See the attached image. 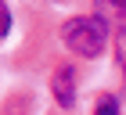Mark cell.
<instances>
[{"mask_svg":"<svg viewBox=\"0 0 126 115\" xmlns=\"http://www.w3.org/2000/svg\"><path fill=\"white\" fill-rule=\"evenodd\" d=\"M112 40H115V65L123 68V83H126V25H119Z\"/></svg>","mask_w":126,"mask_h":115,"instance_id":"3957f363","label":"cell"},{"mask_svg":"<svg viewBox=\"0 0 126 115\" xmlns=\"http://www.w3.org/2000/svg\"><path fill=\"white\" fill-rule=\"evenodd\" d=\"M7 29H11V11H7V4L0 0V40L7 36Z\"/></svg>","mask_w":126,"mask_h":115,"instance_id":"8992f818","label":"cell"},{"mask_svg":"<svg viewBox=\"0 0 126 115\" xmlns=\"http://www.w3.org/2000/svg\"><path fill=\"white\" fill-rule=\"evenodd\" d=\"M50 94L61 108H72L76 104V68L72 65H61L54 76H50Z\"/></svg>","mask_w":126,"mask_h":115,"instance_id":"7a4b0ae2","label":"cell"},{"mask_svg":"<svg viewBox=\"0 0 126 115\" xmlns=\"http://www.w3.org/2000/svg\"><path fill=\"white\" fill-rule=\"evenodd\" d=\"M97 7H101V18L105 14H115V18L126 22V0H97Z\"/></svg>","mask_w":126,"mask_h":115,"instance_id":"277c9868","label":"cell"},{"mask_svg":"<svg viewBox=\"0 0 126 115\" xmlns=\"http://www.w3.org/2000/svg\"><path fill=\"white\" fill-rule=\"evenodd\" d=\"M108 22L101 14H76V18H68L61 25V40H65V47L79 58H97L105 50L108 43Z\"/></svg>","mask_w":126,"mask_h":115,"instance_id":"6da1fadb","label":"cell"},{"mask_svg":"<svg viewBox=\"0 0 126 115\" xmlns=\"http://www.w3.org/2000/svg\"><path fill=\"white\" fill-rule=\"evenodd\" d=\"M94 115H119V97L115 94H105L101 101H97V112Z\"/></svg>","mask_w":126,"mask_h":115,"instance_id":"5b68a950","label":"cell"}]
</instances>
